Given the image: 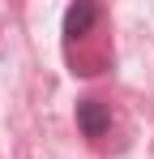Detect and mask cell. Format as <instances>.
Segmentation results:
<instances>
[{
    "label": "cell",
    "instance_id": "1",
    "mask_svg": "<svg viewBox=\"0 0 154 159\" xmlns=\"http://www.w3.org/2000/svg\"><path fill=\"white\" fill-rule=\"evenodd\" d=\"M77 125H81V133H86V138H103V133H107V125H111V116H107V107H103V103L81 99V103H77Z\"/></svg>",
    "mask_w": 154,
    "mask_h": 159
},
{
    "label": "cell",
    "instance_id": "2",
    "mask_svg": "<svg viewBox=\"0 0 154 159\" xmlns=\"http://www.w3.org/2000/svg\"><path fill=\"white\" fill-rule=\"evenodd\" d=\"M94 17H99V9H94L90 0H77V4H69V13H64V34H69V39L86 34V30L94 26Z\"/></svg>",
    "mask_w": 154,
    "mask_h": 159
}]
</instances>
